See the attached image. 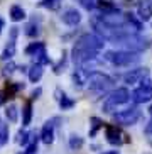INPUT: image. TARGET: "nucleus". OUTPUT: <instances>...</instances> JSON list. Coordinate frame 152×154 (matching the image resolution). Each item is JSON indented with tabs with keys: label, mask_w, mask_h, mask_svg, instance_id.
Instances as JSON below:
<instances>
[{
	"label": "nucleus",
	"mask_w": 152,
	"mask_h": 154,
	"mask_svg": "<svg viewBox=\"0 0 152 154\" xmlns=\"http://www.w3.org/2000/svg\"><path fill=\"white\" fill-rule=\"evenodd\" d=\"M42 51H46V48H44L42 42H31V44L26 48V54L34 56V58H36V56L39 54V53H42Z\"/></svg>",
	"instance_id": "nucleus-14"
},
{
	"label": "nucleus",
	"mask_w": 152,
	"mask_h": 154,
	"mask_svg": "<svg viewBox=\"0 0 152 154\" xmlns=\"http://www.w3.org/2000/svg\"><path fill=\"white\" fill-rule=\"evenodd\" d=\"M130 98L134 100V103H145L149 100H152V85H150V80L145 78L140 82V86L135 88L132 91V97Z\"/></svg>",
	"instance_id": "nucleus-6"
},
{
	"label": "nucleus",
	"mask_w": 152,
	"mask_h": 154,
	"mask_svg": "<svg viewBox=\"0 0 152 154\" xmlns=\"http://www.w3.org/2000/svg\"><path fill=\"white\" fill-rule=\"evenodd\" d=\"M103 154H118V151H107V152H103Z\"/></svg>",
	"instance_id": "nucleus-31"
},
{
	"label": "nucleus",
	"mask_w": 152,
	"mask_h": 154,
	"mask_svg": "<svg viewBox=\"0 0 152 154\" xmlns=\"http://www.w3.org/2000/svg\"><path fill=\"white\" fill-rule=\"evenodd\" d=\"M24 34H26V36H29V37H34V36H37V34H39V27H37L36 24H27Z\"/></svg>",
	"instance_id": "nucleus-20"
},
{
	"label": "nucleus",
	"mask_w": 152,
	"mask_h": 154,
	"mask_svg": "<svg viewBox=\"0 0 152 154\" xmlns=\"http://www.w3.org/2000/svg\"><path fill=\"white\" fill-rule=\"evenodd\" d=\"M83 7H85L86 10H93L96 5H98V0H78Z\"/></svg>",
	"instance_id": "nucleus-24"
},
{
	"label": "nucleus",
	"mask_w": 152,
	"mask_h": 154,
	"mask_svg": "<svg viewBox=\"0 0 152 154\" xmlns=\"http://www.w3.org/2000/svg\"><path fill=\"white\" fill-rule=\"evenodd\" d=\"M149 112H150V113H152V105H150V109H149Z\"/></svg>",
	"instance_id": "nucleus-32"
},
{
	"label": "nucleus",
	"mask_w": 152,
	"mask_h": 154,
	"mask_svg": "<svg viewBox=\"0 0 152 154\" xmlns=\"http://www.w3.org/2000/svg\"><path fill=\"white\" fill-rule=\"evenodd\" d=\"M31 119H32V105H31V102H26L24 110H22V125H29Z\"/></svg>",
	"instance_id": "nucleus-17"
},
{
	"label": "nucleus",
	"mask_w": 152,
	"mask_h": 154,
	"mask_svg": "<svg viewBox=\"0 0 152 154\" xmlns=\"http://www.w3.org/2000/svg\"><path fill=\"white\" fill-rule=\"evenodd\" d=\"M61 20H63L66 26H71V27L78 26V24L81 22L80 10H76V9H66L63 12V15H61Z\"/></svg>",
	"instance_id": "nucleus-9"
},
{
	"label": "nucleus",
	"mask_w": 152,
	"mask_h": 154,
	"mask_svg": "<svg viewBox=\"0 0 152 154\" xmlns=\"http://www.w3.org/2000/svg\"><path fill=\"white\" fill-rule=\"evenodd\" d=\"M42 75H44V69H42L41 64H34V66H31V69H29V80H31L32 83H37L41 78H42Z\"/></svg>",
	"instance_id": "nucleus-13"
},
{
	"label": "nucleus",
	"mask_w": 152,
	"mask_h": 154,
	"mask_svg": "<svg viewBox=\"0 0 152 154\" xmlns=\"http://www.w3.org/2000/svg\"><path fill=\"white\" fill-rule=\"evenodd\" d=\"M69 146H71V149H80L83 146V139L80 136H71L69 137Z\"/></svg>",
	"instance_id": "nucleus-22"
},
{
	"label": "nucleus",
	"mask_w": 152,
	"mask_h": 154,
	"mask_svg": "<svg viewBox=\"0 0 152 154\" xmlns=\"http://www.w3.org/2000/svg\"><path fill=\"white\" fill-rule=\"evenodd\" d=\"M149 76V69L147 68H137V69H130L129 73L123 75V82L125 83H140L144 78Z\"/></svg>",
	"instance_id": "nucleus-8"
},
{
	"label": "nucleus",
	"mask_w": 152,
	"mask_h": 154,
	"mask_svg": "<svg viewBox=\"0 0 152 154\" xmlns=\"http://www.w3.org/2000/svg\"><path fill=\"white\" fill-rule=\"evenodd\" d=\"M2 29H4V19L0 17V32H2Z\"/></svg>",
	"instance_id": "nucleus-30"
},
{
	"label": "nucleus",
	"mask_w": 152,
	"mask_h": 154,
	"mask_svg": "<svg viewBox=\"0 0 152 154\" xmlns=\"http://www.w3.org/2000/svg\"><path fill=\"white\" fill-rule=\"evenodd\" d=\"M105 137L110 144L113 146H120L123 140H122V132L117 129V125H107L105 127Z\"/></svg>",
	"instance_id": "nucleus-10"
},
{
	"label": "nucleus",
	"mask_w": 152,
	"mask_h": 154,
	"mask_svg": "<svg viewBox=\"0 0 152 154\" xmlns=\"http://www.w3.org/2000/svg\"><path fill=\"white\" fill-rule=\"evenodd\" d=\"M91 125H93V127H91V131H90V136L93 137L95 134H96V131H98L100 127H103V122L100 120L98 117H91Z\"/></svg>",
	"instance_id": "nucleus-21"
},
{
	"label": "nucleus",
	"mask_w": 152,
	"mask_h": 154,
	"mask_svg": "<svg viewBox=\"0 0 152 154\" xmlns=\"http://www.w3.org/2000/svg\"><path fill=\"white\" fill-rule=\"evenodd\" d=\"M41 140L44 144H53L54 140V124L53 122H46L42 131H41Z\"/></svg>",
	"instance_id": "nucleus-12"
},
{
	"label": "nucleus",
	"mask_w": 152,
	"mask_h": 154,
	"mask_svg": "<svg viewBox=\"0 0 152 154\" xmlns=\"http://www.w3.org/2000/svg\"><path fill=\"white\" fill-rule=\"evenodd\" d=\"M59 107H61V110H69V109L74 107V100H71L69 97L63 95L59 98Z\"/></svg>",
	"instance_id": "nucleus-19"
},
{
	"label": "nucleus",
	"mask_w": 152,
	"mask_h": 154,
	"mask_svg": "<svg viewBox=\"0 0 152 154\" xmlns=\"http://www.w3.org/2000/svg\"><path fill=\"white\" fill-rule=\"evenodd\" d=\"M117 124H120V125H134L137 124V120L140 119V110L137 107H130L127 110H122V112L115 113L113 115Z\"/></svg>",
	"instance_id": "nucleus-7"
},
{
	"label": "nucleus",
	"mask_w": 152,
	"mask_h": 154,
	"mask_svg": "<svg viewBox=\"0 0 152 154\" xmlns=\"http://www.w3.org/2000/svg\"><path fill=\"white\" fill-rule=\"evenodd\" d=\"M24 17H26V12H24L22 7H19V5H12V7H10V19H12L14 22L22 20Z\"/></svg>",
	"instance_id": "nucleus-15"
},
{
	"label": "nucleus",
	"mask_w": 152,
	"mask_h": 154,
	"mask_svg": "<svg viewBox=\"0 0 152 154\" xmlns=\"http://www.w3.org/2000/svg\"><path fill=\"white\" fill-rule=\"evenodd\" d=\"M5 98H7V95H5V93H2V95H0V105L5 102Z\"/></svg>",
	"instance_id": "nucleus-29"
},
{
	"label": "nucleus",
	"mask_w": 152,
	"mask_h": 154,
	"mask_svg": "<svg viewBox=\"0 0 152 154\" xmlns=\"http://www.w3.org/2000/svg\"><path fill=\"white\" fill-rule=\"evenodd\" d=\"M14 54H15V41H14V39H9V44L5 46V49H4V53H2L0 58L4 59V61H7V59H10Z\"/></svg>",
	"instance_id": "nucleus-16"
},
{
	"label": "nucleus",
	"mask_w": 152,
	"mask_h": 154,
	"mask_svg": "<svg viewBox=\"0 0 152 154\" xmlns=\"http://www.w3.org/2000/svg\"><path fill=\"white\" fill-rule=\"evenodd\" d=\"M98 20L108 27H127L129 26V20H127V14H122V12H107V14H102L98 17Z\"/></svg>",
	"instance_id": "nucleus-5"
},
{
	"label": "nucleus",
	"mask_w": 152,
	"mask_h": 154,
	"mask_svg": "<svg viewBox=\"0 0 152 154\" xmlns=\"http://www.w3.org/2000/svg\"><path fill=\"white\" fill-rule=\"evenodd\" d=\"M88 88L93 91H107L110 86L113 85V78L105 75V73H100V71H93L88 75Z\"/></svg>",
	"instance_id": "nucleus-4"
},
{
	"label": "nucleus",
	"mask_w": 152,
	"mask_h": 154,
	"mask_svg": "<svg viewBox=\"0 0 152 154\" xmlns=\"http://www.w3.org/2000/svg\"><path fill=\"white\" fill-rule=\"evenodd\" d=\"M145 136H147V139H149V142L152 144V120L147 124V127H145Z\"/></svg>",
	"instance_id": "nucleus-27"
},
{
	"label": "nucleus",
	"mask_w": 152,
	"mask_h": 154,
	"mask_svg": "<svg viewBox=\"0 0 152 154\" xmlns=\"http://www.w3.org/2000/svg\"><path fill=\"white\" fill-rule=\"evenodd\" d=\"M41 91H42V90H41V88H37V90H34V91H32V98H37V97H39L41 95Z\"/></svg>",
	"instance_id": "nucleus-28"
},
{
	"label": "nucleus",
	"mask_w": 152,
	"mask_h": 154,
	"mask_svg": "<svg viewBox=\"0 0 152 154\" xmlns=\"http://www.w3.org/2000/svg\"><path fill=\"white\" fill-rule=\"evenodd\" d=\"M5 115H7V119H9L10 122H17L19 119V109L15 103H10L7 109H5Z\"/></svg>",
	"instance_id": "nucleus-18"
},
{
	"label": "nucleus",
	"mask_w": 152,
	"mask_h": 154,
	"mask_svg": "<svg viewBox=\"0 0 152 154\" xmlns=\"http://www.w3.org/2000/svg\"><path fill=\"white\" fill-rule=\"evenodd\" d=\"M15 68H17V66H15V64H14L12 61H10L9 64H5V68H4V73H5V75H10V73H14V71H15Z\"/></svg>",
	"instance_id": "nucleus-26"
},
{
	"label": "nucleus",
	"mask_w": 152,
	"mask_h": 154,
	"mask_svg": "<svg viewBox=\"0 0 152 154\" xmlns=\"http://www.w3.org/2000/svg\"><path fill=\"white\" fill-rule=\"evenodd\" d=\"M130 100V91L127 90L125 86H122V88H117L113 90L107 98L103 100V112L107 113H112L113 110L118 107V105H123L127 103Z\"/></svg>",
	"instance_id": "nucleus-3"
},
{
	"label": "nucleus",
	"mask_w": 152,
	"mask_h": 154,
	"mask_svg": "<svg viewBox=\"0 0 152 154\" xmlns=\"http://www.w3.org/2000/svg\"><path fill=\"white\" fill-rule=\"evenodd\" d=\"M59 2H61V0H42L41 5H42V7H47V9H58Z\"/></svg>",
	"instance_id": "nucleus-25"
},
{
	"label": "nucleus",
	"mask_w": 152,
	"mask_h": 154,
	"mask_svg": "<svg viewBox=\"0 0 152 154\" xmlns=\"http://www.w3.org/2000/svg\"><path fill=\"white\" fill-rule=\"evenodd\" d=\"M137 12H139L140 20H144V22L150 20V17H152V2L150 0H142V2L139 4V7H137Z\"/></svg>",
	"instance_id": "nucleus-11"
},
{
	"label": "nucleus",
	"mask_w": 152,
	"mask_h": 154,
	"mask_svg": "<svg viewBox=\"0 0 152 154\" xmlns=\"http://www.w3.org/2000/svg\"><path fill=\"white\" fill-rule=\"evenodd\" d=\"M103 39L95 34V32H88V34H83V36L74 42L71 49V56L73 61L76 64H85L88 61H93L96 59V56L100 54V51L103 49Z\"/></svg>",
	"instance_id": "nucleus-1"
},
{
	"label": "nucleus",
	"mask_w": 152,
	"mask_h": 154,
	"mask_svg": "<svg viewBox=\"0 0 152 154\" xmlns=\"http://www.w3.org/2000/svg\"><path fill=\"white\" fill-rule=\"evenodd\" d=\"M103 59L112 63L113 66L125 68V66L137 64L140 61V56L139 53H134V51H107L103 54Z\"/></svg>",
	"instance_id": "nucleus-2"
},
{
	"label": "nucleus",
	"mask_w": 152,
	"mask_h": 154,
	"mask_svg": "<svg viewBox=\"0 0 152 154\" xmlns=\"http://www.w3.org/2000/svg\"><path fill=\"white\" fill-rule=\"evenodd\" d=\"M7 140H9V129L5 125H2L0 127V147L7 144Z\"/></svg>",
	"instance_id": "nucleus-23"
}]
</instances>
